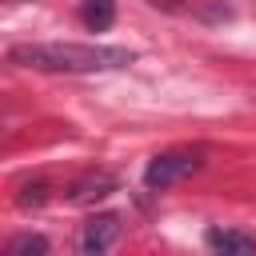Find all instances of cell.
Instances as JSON below:
<instances>
[{
    "mask_svg": "<svg viewBox=\"0 0 256 256\" xmlns=\"http://www.w3.org/2000/svg\"><path fill=\"white\" fill-rule=\"evenodd\" d=\"M136 56L128 48L112 44H72V40H48V44H16L8 48V64L36 68V72H64V76H84V72H116L128 68Z\"/></svg>",
    "mask_w": 256,
    "mask_h": 256,
    "instance_id": "1",
    "label": "cell"
},
{
    "mask_svg": "<svg viewBox=\"0 0 256 256\" xmlns=\"http://www.w3.org/2000/svg\"><path fill=\"white\" fill-rule=\"evenodd\" d=\"M196 168H200V152H192V148L160 152V156H152V164L144 168V184H148L152 192H164V188H172V184L188 180Z\"/></svg>",
    "mask_w": 256,
    "mask_h": 256,
    "instance_id": "2",
    "label": "cell"
},
{
    "mask_svg": "<svg viewBox=\"0 0 256 256\" xmlns=\"http://www.w3.org/2000/svg\"><path fill=\"white\" fill-rule=\"evenodd\" d=\"M116 240H120V216L100 212V216H92V220L80 228L76 252H80V256H108V248H112Z\"/></svg>",
    "mask_w": 256,
    "mask_h": 256,
    "instance_id": "3",
    "label": "cell"
},
{
    "mask_svg": "<svg viewBox=\"0 0 256 256\" xmlns=\"http://www.w3.org/2000/svg\"><path fill=\"white\" fill-rule=\"evenodd\" d=\"M112 192H116V176L112 172H88V176L68 184V204H96V200H104Z\"/></svg>",
    "mask_w": 256,
    "mask_h": 256,
    "instance_id": "4",
    "label": "cell"
},
{
    "mask_svg": "<svg viewBox=\"0 0 256 256\" xmlns=\"http://www.w3.org/2000/svg\"><path fill=\"white\" fill-rule=\"evenodd\" d=\"M208 248L212 256H256V240L240 228H208Z\"/></svg>",
    "mask_w": 256,
    "mask_h": 256,
    "instance_id": "5",
    "label": "cell"
},
{
    "mask_svg": "<svg viewBox=\"0 0 256 256\" xmlns=\"http://www.w3.org/2000/svg\"><path fill=\"white\" fill-rule=\"evenodd\" d=\"M80 20L92 32H108L112 20H116V0H84L80 4Z\"/></svg>",
    "mask_w": 256,
    "mask_h": 256,
    "instance_id": "6",
    "label": "cell"
},
{
    "mask_svg": "<svg viewBox=\"0 0 256 256\" xmlns=\"http://www.w3.org/2000/svg\"><path fill=\"white\" fill-rule=\"evenodd\" d=\"M4 256H48V236H40V232H20V236L8 244Z\"/></svg>",
    "mask_w": 256,
    "mask_h": 256,
    "instance_id": "7",
    "label": "cell"
},
{
    "mask_svg": "<svg viewBox=\"0 0 256 256\" xmlns=\"http://www.w3.org/2000/svg\"><path fill=\"white\" fill-rule=\"evenodd\" d=\"M44 200H48V184L36 180V184H24V188H20V200H16V204H20V208H40Z\"/></svg>",
    "mask_w": 256,
    "mask_h": 256,
    "instance_id": "8",
    "label": "cell"
}]
</instances>
